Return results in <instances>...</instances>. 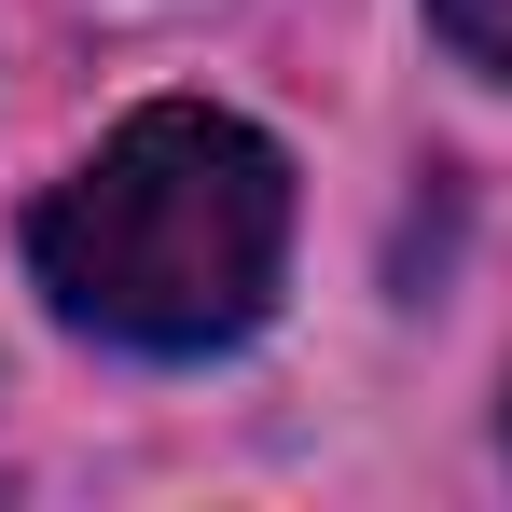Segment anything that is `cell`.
<instances>
[{"label": "cell", "mask_w": 512, "mask_h": 512, "mask_svg": "<svg viewBox=\"0 0 512 512\" xmlns=\"http://www.w3.org/2000/svg\"><path fill=\"white\" fill-rule=\"evenodd\" d=\"M28 263L111 346H153V360L236 346L277 305V263H291V167L236 111L153 97L42 194Z\"/></svg>", "instance_id": "obj_1"}, {"label": "cell", "mask_w": 512, "mask_h": 512, "mask_svg": "<svg viewBox=\"0 0 512 512\" xmlns=\"http://www.w3.org/2000/svg\"><path fill=\"white\" fill-rule=\"evenodd\" d=\"M429 14H443V42H457L471 70H499V84H512V0H429Z\"/></svg>", "instance_id": "obj_2"}]
</instances>
